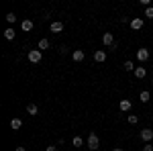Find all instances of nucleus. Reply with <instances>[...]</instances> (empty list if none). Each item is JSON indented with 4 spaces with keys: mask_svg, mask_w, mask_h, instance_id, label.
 I'll return each mask as SVG.
<instances>
[{
    "mask_svg": "<svg viewBox=\"0 0 153 151\" xmlns=\"http://www.w3.org/2000/svg\"><path fill=\"white\" fill-rule=\"evenodd\" d=\"M98 145H100V139H98V135H96V133H90V135H88V149L96 151V149H98Z\"/></svg>",
    "mask_w": 153,
    "mask_h": 151,
    "instance_id": "1",
    "label": "nucleus"
},
{
    "mask_svg": "<svg viewBox=\"0 0 153 151\" xmlns=\"http://www.w3.org/2000/svg\"><path fill=\"white\" fill-rule=\"evenodd\" d=\"M29 61H31V63H39V61H41V51H39V49H31V51H29Z\"/></svg>",
    "mask_w": 153,
    "mask_h": 151,
    "instance_id": "2",
    "label": "nucleus"
},
{
    "mask_svg": "<svg viewBox=\"0 0 153 151\" xmlns=\"http://www.w3.org/2000/svg\"><path fill=\"white\" fill-rule=\"evenodd\" d=\"M137 59H139V61H147V59H149V49H145V47L137 49Z\"/></svg>",
    "mask_w": 153,
    "mask_h": 151,
    "instance_id": "3",
    "label": "nucleus"
},
{
    "mask_svg": "<svg viewBox=\"0 0 153 151\" xmlns=\"http://www.w3.org/2000/svg\"><path fill=\"white\" fill-rule=\"evenodd\" d=\"M141 139L145 141V143H149V141L153 139V131H151V129H143V131H141Z\"/></svg>",
    "mask_w": 153,
    "mask_h": 151,
    "instance_id": "4",
    "label": "nucleus"
},
{
    "mask_svg": "<svg viewBox=\"0 0 153 151\" xmlns=\"http://www.w3.org/2000/svg\"><path fill=\"white\" fill-rule=\"evenodd\" d=\"M118 108H120L123 112H129L131 108H133V102H131V100H120V104H118Z\"/></svg>",
    "mask_w": 153,
    "mask_h": 151,
    "instance_id": "5",
    "label": "nucleus"
},
{
    "mask_svg": "<svg viewBox=\"0 0 153 151\" xmlns=\"http://www.w3.org/2000/svg\"><path fill=\"white\" fill-rule=\"evenodd\" d=\"M102 43L104 45H114V37H112V33H104V37H102Z\"/></svg>",
    "mask_w": 153,
    "mask_h": 151,
    "instance_id": "6",
    "label": "nucleus"
},
{
    "mask_svg": "<svg viewBox=\"0 0 153 151\" xmlns=\"http://www.w3.org/2000/svg\"><path fill=\"white\" fill-rule=\"evenodd\" d=\"M106 59V53L102 51V49H98V51H94V61H98V63H102Z\"/></svg>",
    "mask_w": 153,
    "mask_h": 151,
    "instance_id": "7",
    "label": "nucleus"
},
{
    "mask_svg": "<svg viewBox=\"0 0 153 151\" xmlns=\"http://www.w3.org/2000/svg\"><path fill=\"white\" fill-rule=\"evenodd\" d=\"M71 57H74V61H84V57H86V55H84L82 49H76V51L71 53Z\"/></svg>",
    "mask_w": 153,
    "mask_h": 151,
    "instance_id": "8",
    "label": "nucleus"
},
{
    "mask_svg": "<svg viewBox=\"0 0 153 151\" xmlns=\"http://www.w3.org/2000/svg\"><path fill=\"white\" fill-rule=\"evenodd\" d=\"M131 27H133L135 31L143 29V19H133V21H131Z\"/></svg>",
    "mask_w": 153,
    "mask_h": 151,
    "instance_id": "9",
    "label": "nucleus"
},
{
    "mask_svg": "<svg viewBox=\"0 0 153 151\" xmlns=\"http://www.w3.org/2000/svg\"><path fill=\"white\" fill-rule=\"evenodd\" d=\"M21 27H23V31H33V27H35V25H33V21H29V19H27V21H23Z\"/></svg>",
    "mask_w": 153,
    "mask_h": 151,
    "instance_id": "10",
    "label": "nucleus"
},
{
    "mask_svg": "<svg viewBox=\"0 0 153 151\" xmlns=\"http://www.w3.org/2000/svg\"><path fill=\"white\" fill-rule=\"evenodd\" d=\"M51 31L53 33H61L63 31V23H51Z\"/></svg>",
    "mask_w": 153,
    "mask_h": 151,
    "instance_id": "11",
    "label": "nucleus"
},
{
    "mask_svg": "<svg viewBox=\"0 0 153 151\" xmlns=\"http://www.w3.org/2000/svg\"><path fill=\"white\" fill-rule=\"evenodd\" d=\"M135 76H137V78H145V76H147V70H145V68H135Z\"/></svg>",
    "mask_w": 153,
    "mask_h": 151,
    "instance_id": "12",
    "label": "nucleus"
},
{
    "mask_svg": "<svg viewBox=\"0 0 153 151\" xmlns=\"http://www.w3.org/2000/svg\"><path fill=\"white\" fill-rule=\"evenodd\" d=\"M27 112H29V115H33V116H35L37 112H39V108H37V104H27Z\"/></svg>",
    "mask_w": 153,
    "mask_h": 151,
    "instance_id": "13",
    "label": "nucleus"
},
{
    "mask_svg": "<svg viewBox=\"0 0 153 151\" xmlns=\"http://www.w3.org/2000/svg\"><path fill=\"white\" fill-rule=\"evenodd\" d=\"M10 127L12 129H21V127H23V121H21V118H12V121H10Z\"/></svg>",
    "mask_w": 153,
    "mask_h": 151,
    "instance_id": "14",
    "label": "nucleus"
},
{
    "mask_svg": "<svg viewBox=\"0 0 153 151\" xmlns=\"http://www.w3.org/2000/svg\"><path fill=\"white\" fill-rule=\"evenodd\" d=\"M139 98H141V102H149V100H151V94L147 92V90H143V92H141V96H139Z\"/></svg>",
    "mask_w": 153,
    "mask_h": 151,
    "instance_id": "15",
    "label": "nucleus"
},
{
    "mask_svg": "<svg viewBox=\"0 0 153 151\" xmlns=\"http://www.w3.org/2000/svg\"><path fill=\"white\" fill-rule=\"evenodd\" d=\"M4 37H6L8 41H12V39H14V31H12V29H6V31H4Z\"/></svg>",
    "mask_w": 153,
    "mask_h": 151,
    "instance_id": "16",
    "label": "nucleus"
},
{
    "mask_svg": "<svg viewBox=\"0 0 153 151\" xmlns=\"http://www.w3.org/2000/svg\"><path fill=\"white\" fill-rule=\"evenodd\" d=\"M47 47H49L47 39H41V41H39V49H47Z\"/></svg>",
    "mask_w": 153,
    "mask_h": 151,
    "instance_id": "17",
    "label": "nucleus"
},
{
    "mask_svg": "<svg viewBox=\"0 0 153 151\" xmlns=\"http://www.w3.org/2000/svg\"><path fill=\"white\" fill-rule=\"evenodd\" d=\"M125 70H127V71H135V65H133V61H125Z\"/></svg>",
    "mask_w": 153,
    "mask_h": 151,
    "instance_id": "18",
    "label": "nucleus"
},
{
    "mask_svg": "<svg viewBox=\"0 0 153 151\" xmlns=\"http://www.w3.org/2000/svg\"><path fill=\"white\" fill-rule=\"evenodd\" d=\"M6 21H8V23H14V21H16V14H14V12H8V14H6Z\"/></svg>",
    "mask_w": 153,
    "mask_h": 151,
    "instance_id": "19",
    "label": "nucleus"
},
{
    "mask_svg": "<svg viewBox=\"0 0 153 151\" xmlns=\"http://www.w3.org/2000/svg\"><path fill=\"white\" fill-rule=\"evenodd\" d=\"M71 143H74L76 147H80V145H82L84 141H82V137H74V139H71Z\"/></svg>",
    "mask_w": 153,
    "mask_h": 151,
    "instance_id": "20",
    "label": "nucleus"
},
{
    "mask_svg": "<svg viewBox=\"0 0 153 151\" xmlns=\"http://www.w3.org/2000/svg\"><path fill=\"white\" fill-rule=\"evenodd\" d=\"M127 121H129L131 125H137V121H139V118H137L135 115H129V116H127Z\"/></svg>",
    "mask_w": 153,
    "mask_h": 151,
    "instance_id": "21",
    "label": "nucleus"
},
{
    "mask_svg": "<svg viewBox=\"0 0 153 151\" xmlns=\"http://www.w3.org/2000/svg\"><path fill=\"white\" fill-rule=\"evenodd\" d=\"M145 16H147V19H153V6H149V8L145 10Z\"/></svg>",
    "mask_w": 153,
    "mask_h": 151,
    "instance_id": "22",
    "label": "nucleus"
},
{
    "mask_svg": "<svg viewBox=\"0 0 153 151\" xmlns=\"http://www.w3.org/2000/svg\"><path fill=\"white\" fill-rule=\"evenodd\" d=\"M143 151H153V145H151V143H147V145L143 147Z\"/></svg>",
    "mask_w": 153,
    "mask_h": 151,
    "instance_id": "23",
    "label": "nucleus"
},
{
    "mask_svg": "<svg viewBox=\"0 0 153 151\" xmlns=\"http://www.w3.org/2000/svg\"><path fill=\"white\" fill-rule=\"evenodd\" d=\"M45 151H55V145H49V147H47Z\"/></svg>",
    "mask_w": 153,
    "mask_h": 151,
    "instance_id": "24",
    "label": "nucleus"
},
{
    "mask_svg": "<svg viewBox=\"0 0 153 151\" xmlns=\"http://www.w3.org/2000/svg\"><path fill=\"white\" fill-rule=\"evenodd\" d=\"M16 151H27V149H25V147H16Z\"/></svg>",
    "mask_w": 153,
    "mask_h": 151,
    "instance_id": "25",
    "label": "nucleus"
},
{
    "mask_svg": "<svg viewBox=\"0 0 153 151\" xmlns=\"http://www.w3.org/2000/svg\"><path fill=\"white\" fill-rule=\"evenodd\" d=\"M112 151H125V149H120V147H117V149H112Z\"/></svg>",
    "mask_w": 153,
    "mask_h": 151,
    "instance_id": "26",
    "label": "nucleus"
},
{
    "mask_svg": "<svg viewBox=\"0 0 153 151\" xmlns=\"http://www.w3.org/2000/svg\"><path fill=\"white\" fill-rule=\"evenodd\" d=\"M151 84H153V80H151Z\"/></svg>",
    "mask_w": 153,
    "mask_h": 151,
    "instance_id": "27",
    "label": "nucleus"
}]
</instances>
